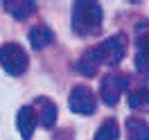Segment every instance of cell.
<instances>
[{"instance_id":"cell-4","label":"cell","mask_w":149,"mask_h":140,"mask_svg":"<svg viewBox=\"0 0 149 140\" xmlns=\"http://www.w3.org/2000/svg\"><path fill=\"white\" fill-rule=\"evenodd\" d=\"M129 86V79L127 75H120V72H111L102 79L100 84V95H102V102L109 104V106H115L120 102V95L127 91Z\"/></svg>"},{"instance_id":"cell-12","label":"cell","mask_w":149,"mask_h":140,"mask_svg":"<svg viewBox=\"0 0 149 140\" xmlns=\"http://www.w3.org/2000/svg\"><path fill=\"white\" fill-rule=\"evenodd\" d=\"M118 138H120V124L113 118H109V120L102 122V127L97 129L93 140H118Z\"/></svg>"},{"instance_id":"cell-11","label":"cell","mask_w":149,"mask_h":140,"mask_svg":"<svg viewBox=\"0 0 149 140\" xmlns=\"http://www.w3.org/2000/svg\"><path fill=\"white\" fill-rule=\"evenodd\" d=\"M127 138L129 140H149L147 122L138 120V118H129L127 120Z\"/></svg>"},{"instance_id":"cell-7","label":"cell","mask_w":149,"mask_h":140,"mask_svg":"<svg viewBox=\"0 0 149 140\" xmlns=\"http://www.w3.org/2000/svg\"><path fill=\"white\" fill-rule=\"evenodd\" d=\"M16 124H18V131L25 140H29L34 136V129H36V113H34V106H23L18 111V118H16Z\"/></svg>"},{"instance_id":"cell-14","label":"cell","mask_w":149,"mask_h":140,"mask_svg":"<svg viewBox=\"0 0 149 140\" xmlns=\"http://www.w3.org/2000/svg\"><path fill=\"white\" fill-rule=\"evenodd\" d=\"M129 106L131 109H147V86H142L138 93L129 95Z\"/></svg>"},{"instance_id":"cell-1","label":"cell","mask_w":149,"mask_h":140,"mask_svg":"<svg viewBox=\"0 0 149 140\" xmlns=\"http://www.w3.org/2000/svg\"><path fill=\"white\" fill-rule=\"evenodd\" d=\"M102 18H104L102 5H97L93 0H77L72 5V29L79 36L95 34L102 27Z\"/></svg>"},{"instance_id":"cell-8","label":"cell","mask_w":149,"mask_h":140,"mask_svg":"<svg viewBox=\"0 0 149 140\" xmlns=\"http://www.w3.org/2000/svg\"><path fill=\"white\" fill-rule=\"evenodd\" d=\"M2 7L16 20H25V18H29V14L36 11V2H32V0H5Z\"/></svg>"},{"instance_id":"cell-10","label":"cell","mask_w":149,"mask_h":140,"mask_svg":"<svg viewBox=\"0 0 149 140\" xmlns=\"http://www.w3.org/2000/svg\"><path fill=\"white\" fill-rule=\"evenodd\" d=\"M52 38H54V34H52V29L47 25H36V27L29 29V45L34 50H41V47L50 45Z\"/></svg>"},{"instance_id":"cell-5","label":"cell","mask_w":149,"mask_h":140,"mask_svg":"<svg viewBox=\"0 0 149 140\" xmlns=\"http://www.w3.org/2000/svg\"><path fill=\"white\" fill-rule=\"evenodd\" d=\"M95 109H97V100L93 91L88 86H74L70 93V111L77 115H93Z\"/></svg>"},{"instance_id":"cell-13","label":"cell","mask_w":149,"mask_h":140,"mask_svg":"<svg viewBox=\"0 0 149 140\" xmlns=\"http://www.w3.org/2000/svg\"><path fill=\"white\" fill-rule=\"evenodd\" d=\"M136 68L140 75H147V38H138V52H136Z\"/></svg>"},{"instance_id":"cell-2","label":"cell","mask_w":149,"mask_h":140,"mask_svg":"<svg viewBox=\"0 0 149 140\" xmlns=\"http://www.w3.org/2000/svg\"><path fill=\"white\" fill-rule=\"evenodd\" d=\"M0 65L14 77H20L29 65V56L25 52V47H20L18 43H2L0 45Z\"/></svg>"},{"instance_id":"cell-9","label":"cell","mask_w":149,"mask_h":140,"mask_svg":"<svg viewBox=\"0 0 149 140\" xmlns=\"http://www.w3.org/2000/svg\"><path fill=\"white\" fill-rule=\"evenodd\" d=\"M97 68H100V56H97V50H95V47L86 50L84 56L74 65V70H77L79 75H86V77H93L95 72H97Z\"/></svg>"},{"instance_id":"cell-3","label":"cell","mask_w":149,"mask_h":140,"mask_svg":"<svg viewBox=\"0 0 149 140\" xmlns=\"http://www.w3.org/2000/svg\"><path fill=\"white\" fill-rule=\"evenodd\" d=\"M95 50H97V56H100V63L118 65L124 59V52H127V36L124 34H113V36L104 38Z\"/></svg>"},{"instance_id":"cell-6","label":"cell","mask_w":149,"mask_h":140,"mask_svg":"<svg viewBox=\"0 0 149 140\" xmlns=\"http://www.w3.org/2000/svg\"><path fill=\"white\" fill-rule=\"evenodd\" d=\"M36 106H41L38 111L34 109V113H36V124L45 127V129H52V127L56 124V115H59L56 104L52 102V100H47V97H38Z\"/></svg>"}]
</instances>
